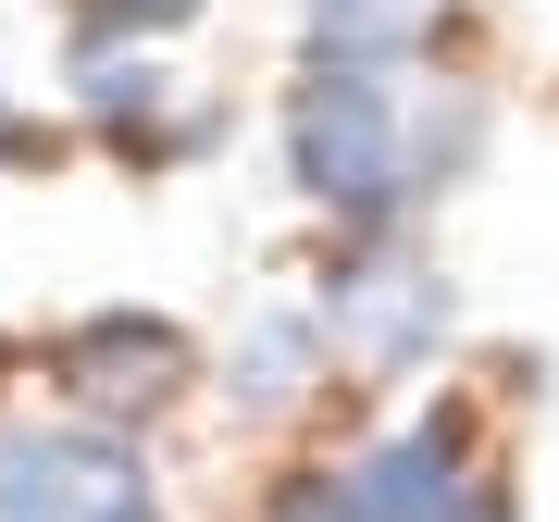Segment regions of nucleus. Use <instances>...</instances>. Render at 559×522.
<instances>
[{
	"label": "nucleus",
	"mask_w": 559,
	"mask_h": 522,
	"mask_svg": "<svg viewBox=\"0 0 559 522\" xmlns=\"http://www.w3.org/2000/svg\"><path fill=\"white\" fill-rule=\"evenodd\" d=\"M286 150H299V187H311L323 212H348V224H385V212L423 187V175H411V124H399V100H385L373 75H348V62L299 87Z\"/></svg>",
	"instance_id": "nucleus-1"
},
{
	"label": "nucleus",
	"mask_w": 559,
	"mask_h": 522,
	"mask_svg": "<svg viewBox=\"0 0 559 522\" xmlns=\"http://www.w3.org/2000/svg\"><path fill=\"white\" fill-rule=\"evenodd\" d=\"M0 522H162L112 423H0Z\"/></svg>",
	"instance_id": "nucleus-2"
},
{
	"label": "nucleus",
	"mask_w": 559,
	"mask_h": 522,
	"mask_svg": "<svg viewBox=\"0 0 559 522\" xmlns=\"http://www.w3.org/2000/svg\"><path fill=\"white\" fill-rule=\"evenodd\" d=\"M50 373L75 385V411H162L187 373H200V348H187V323H162V311H87V323H62L50 336Z\"/></svg>",
	"instance_id": "nucleus-3"
},
{
	"label": "nucleus",
	"mask_w": 559,
	"mask_h": 522,
	"mask_svg": "<svg viewBox=\"0 0 559 522\" xmlns=\"http://www.w3.org/2000/svg\"><path fill=\"white\" fill-rule=\"evenodd\" d=\"M323 336H348L373 373H411L423 348L448 336V286L423 274V261H385L373 249V261H348V274L323 286Z\"/></svg>",
	"instance_id": "nucleus-4"
},
{
	"label": "nucleus",
	"mask_w": 559,
	"mask_h": 522,
	"mask_svg": "<svg viewBox=\"0 0 559 522\" xmlns=\"http://www.w3.org/2000/svg\"><path fill=\"white\" fill-rule=\"evenodd\" d=\"M460 485H473V448H460V423H399L385 448H360V461H348L360 522H436Z\"/></svg>",
	"instance_id": "nucleus-5"
},
{
	"label": "nucleus",
	"mask_w": 559,
	"mask_h": 522,
	"mask_svg": "<svg viewBox=\"0 0 559 522\" xmlns=\"http://www.w3.org/2000/svg\"><path fill=\"white\" fill-rule=\"evenodd\" d=\"M311 373H323V323H311V311H261L249 336H237V399H249V411L311 399Z\"/></svg>",
	"instance_id": "nucleus-6"
},
{
	"label": "nucleus",
	"mask_w": 559,
	"mask_h": 522,
	"mask_svg": "<svg viewBox=\"0 0 559 522\" xmlns=\"http://www.w3.org/2000/svg\"><path fill=\"white\" fill-rule=\"evenodd\" d=\"M423 13H436V0H311V38L336 50L348 75H373V62L399 50V38H411Z\"/></svg>",
	"instance_id": "nucleus-7"
},
{
	"label": "nucleus",
	"mask_w": 559,
	"mask_h": 522,
	"mask_svg": "<svg viewBox=\"0 0 559 522\" xmlns=\"http://www.w3.org/2000/svg\"><path fill=\"white\" fill-rule=\"evenodd\" d=\"M261 522H360V498H348V473H286L261 498Z\"/></svg>",
	"instance_id": "nucleus-8"
},
{
	"label": "nucleus",
	"mask_w": 559,
	"mask_h": 522,
	"mask_svg": "<svg viewBox=\"0 0 559 522\" xmlns=\"http://www.w3.org/2000/svg\"><path fill=\"white\" fill-rule=\"evenodd\" d=\"M87 13H100V25H187L200 0H87Z\"/></svg>",
	"instance_id": "nucleus-9"
},
{
	"label": "nucleus",
	"mask_w": 559,
	"mask_h": 522,
	"mask_svg": "<svg viewBox=\"0 0 559 522\" xmlns=\"http://www.w3.org/2000/svg\"><path fill=\"white\" fill-rule=\"evenodd\" d=\"M436 522H510V498H498V485H485V473H473V485H460V498H448Z\"/></svg>",
	"instance_id": "nucleus-10"
},
{
	"label": "nucleus",
	"mask_w": 559,
	"mask_h": 522,
	"mask_svg": "<svg viewBox=\"0 0 559 522\" xmlns=\"http://www.w3.org/2000/svg\"><path fill=\"white\" fill-rule=\"evenodd\" d=\"M13 150H38V124H13V112H0V162H13Z\"/></svg>",
	"instance_id": "nucleus-11"
}]
</instances>
